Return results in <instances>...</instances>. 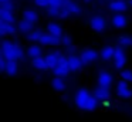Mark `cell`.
<instances>
[{
	"mask_svg": "<svg viewBox=\"0 0 132 122\" xmlns=\"http://www.w3.org/2000/svg\"><path fill=\"white\" fill-rule=\"evenodd\" d=\"M75 104L80 109L84 111H94L95 108L98 107V99L94 96V94L91 95L88 90L85 88H81V90L77 91L75 94Z\"/></svg>",
	"mask_w": 132,
	"mask_h": 122,
	"instance_id": "obj_1",
	"label": "cell"
},
{
	"mask_svg": "<svg viewBox=\"0 0 132 122\" xmlns=\"http://www.w3.org/2000/svg\"><path fill=\"white\" fill-rule=\"evenodd\" d=\"M2 55L6 57V60H20L23 58V50L17 43L3 41L2 43Z\"/></svg>",
	"mask_w": 132,
	"mask_h": 122,
	"instance_id": "obj_2",
	"label": "cell"
},
{
	"mask_svg": "<svg viewBox=\"0 0 132 122\" xmlns=\"http://www.w3.org/2000/svg\"><path fill=\"white\" fill-rule=\"evenodd\" d=\"M70 71H71V68H70V64H68V57H61L60 62L53 68L54 75L55 77H63V78L65 75H68Z\"/></svg>",
	"mask_w": 132,
	"mask_h": 122,
	"instance_id": "obj_3",
	"label": "cell"
},
{
	"mask_svg": "<svg viewBox=\"0 0 132 122\" xmlns=\"http://www.w3.org/2000/svg\"><path fill=\"white\" fill-rule=\"evenodd\" d=\"M126 62V54L123 51V47H117L115 48V54H114V65L117 68H122Z\"/></svg>",
	"mask_w": 132,
	"mask_h": 122,
	"instance_id": "obj_4",
	"label": "cell"
},
{
	"mask_svg": "<svg viewBox=\"0 0 132 122\" xmlns=\"http://www.w3.org/2000/svg\"><path fill=\"white\" fill-rule=\"evenodd\" d=\"M61 37L63 36H54L51 33H43L40 43L43 45H58L61 43Z\"/></svg>",
	"mask_w": 132,
	"mask_h": 122,
	"instance_id": "obj_5",
	"label": "cell"
},
{
	"mask_svg": "<svg viewBox=\"0 0 132 122\" xmlns=\"http://www.w3.org/2000/svg\"><path fill=\"white\" fill-rule=\"evenodd\" d=\"M117 94L121 96V98H131L132 96V91H131V88L128 87V82L125 81V79H122V81H119L118 82V85H117Z\"/></svg>",
	"mask_w": 132,
	"mask_h": 122,
	"instance_id": "obj_6",
	"label": "cell"
},
{
	"mask_svg": "<svg viewBox=\"0 0 132 122\" xmlns=\"http://www.w3.org/2000/svg\"><path fill=\"white\" fill-rule=\"evenodd\" d=\"M89 26L95 31H104L105 30V26H106V21L102 16H94L89 20Z\"/></svg>",
	"mask_w": 132,
	"mask_h": 122,
	"instance_id": "obj_7",
	"label": "cell"
},
{
	"mask_svg": "<svg viewBox=\"0 0 132 122\" xmlns=\"http://www.w3.org/2000/svg\"><path fill=\"white\" fill-rule=\"evenodd\" d=\"M109 88H106V87H102V85H98L97 88L94 90V96L98 99V101H102V102H105L106 99L109 98Z\"/></svg>",
	"mask_w": 132,
	"mask_h": 122,
	"instance_id": "obj_8",
	"label": "cell"
},
{
	"mask_svg": "<svg viewBox=\"0 0 132 122\" xmlns=\"http://www.w3.org/2000/svg\"><path fill=\"white\" fill-rule=\"evenodd\" d=\"M81 60L84 61V64H89V62L95 61L98 57V53L95 50H91V48H85V50L81 53Z\"/></svg>",
	"mask_w": 132,
	"mask_h": 122,
	"instance_id": "obj_9",
	"label": "cell"
},
{
	"mask_svg": "<svg viewBox=\"0 0 132 122\" xmlns=\"http://www.w3.org/2000/svg\"><path fill=\"white\" fill-rule=\"evenodd\" d=\"M68 64H70L71 71H80L81 68H82L84 61L81 60V57H77V55H74V54H70L68 55Z\"/></svg>",
	"mask_w": 132,
	"mask_h": 122,
	"instance_id": "obj_10",
	"label": "cell"
},
{
	"mask_svg": "<svg viewBox=\"0 0 132 122\" xmlns=\"http://www.w3.org/2000/svg\"><path fill=\"white\" fill-rule=\"evenodd\" d=\"M61 57H63V55H61L58 51H53V53L47 54V55H46V61H47V64H48V67L50 68H54L55 65L60 62Z\"/></svg>",
	"mask_w": 132,
	"mask_h": 122,
	"instance_id": "obj_11",
	"label": "cell"
},
{
	"mask_svg": "<svg viewBox=\"0 0 132 122\" xmlns=\"http://www.w3.org/2000/svg\"><path fill=\"white\" fill-rule=\"evenodd\" d=\"M16 33V27L13 23H7L0 20V34L2 36H7V34H14Z\"/></svg>",
	"mask_w": 132,
	"mask_h": 122,
	"instance_id": "obj_12",
	"label": "cell"
},
{
	"mask_svg": "<svg viewBox=\"0 0 132 122\" xmlns=\"http://www.w3.org/2000/svg\"><path fill=\"white\" fill-rule=\"evenodd\" d=\"M111 84H112V75L109 72H106V71H101L100 75H98V85L109 88Z\"/></svg>",
	"mask_w": 132,
	"mask_h": 122,
	"instance_id": "obj_13",
	"label": "cell"
},
{
	"mask_svg": "<svg viewBox=\"0 0 132 122\" xmlns=\"http://www.w3.org/2000/svg\"><path fill=\"white\" fill-rule=\"evenodd\" d=\"M126 7H128V4H126L125 0H112V2L109 3V9H111L112 11H117V13L125 11Z\"/></svg>",
	"mask_w": 132,
	"mask_h": 122,
	"instance_id": "obj_14",
	"label": "cell"
},
{
	"mask_svg": "<svg viewBox=\"0 0 132 122\" xmlns=\"http://www.w3.org/2000/svg\"><path fill=\"white\" fill-rule=\"evenodd\" d=\"M112 26L114 27H117V28H123L126 26V23H128V19H126L123 14H121V13H118V14H115L114 17H112Z\"/></svg>",
	"mask_w": 132,
	"mask_h": 122,
	"instance_id": "obj_15",
	"label": "cell"
},
{
	"mask_svg": "<svg viewBox=\"0 0 132 122\" xmlns=\"http://www.w3.org/2000/svg\"><path fill=\"white\" fill-rule=\"evenodd\" d=\"M33 65H34L37 70H48V64H47L46 61V57H36V58H33Z\"/></svg>",
	"mask_w": 132,
	"mask_h": 122,
	"instance_id": "obj_16",
	"label": "cell"
},
{
	"mask_svg": "<svg viewBox=\"0 0 132 122\" xmlns=\"http://www.w3.org/2000/svg\"><path fill=\"white\" fill-rule=\"evenodd\" d=\"M17 62H16V60H7V65H6V71L4 72L7 74V75H16L17 74Z\"/></svg>",
	"mask_w": 132,
	"mask_h": 122,
	"instance_id": "obj_17",
	"label": "cell"
},
{
	"mask_svg": "<svg viewBox=\"0 0 132 122\" xmlns=\"http://www.w3.org/2000/svg\"><path fill=\"white\" fill-rule=\"evenodd\" d=\"M64 6L71 11V14H77V16H78V14H81V7L77 4V3L72 2V0H65Z\"/></svg>",
	"mask_w": 132,
	"mask_h": 122,
	"instance_id": "obj_18",
	"label": "cell"
},
{
	"mask_svg": "<svg viewBox=\"0 0 132 122\" xmlns=\"http://www.w3.org/2000/svg\"><path fill=\"white\" fill-rule=\"evenodd\" d=\"M0 20L7 23H14V16H13V11L4 10V9H0Z\"/></svg>",
	"mask_w": 132,
	"mask_h": 122,
	"instance_id": "obj_19",
	"label": "cell"
},
{
	"mask_svg": "<svg viewBox=\"0 0 132 122\" xmlns=\"http://www.w3.org/2000/svg\"><path fill=\"white\" fill-rule=\"evenodd\" d=\"M114 54H115V48L111 47V45H106V47H104L102 51H101V57H102L104 60H111V58H114Z\"/></svg>",
	"mask_w": 132,
	"mask_h": 122,
	"instance_id": "obj_20",
	"label": "cell"
},
{
	"mask_svg": "<svg viewBox=\"0 0 132 122\" xmlns=\"http://www.w3.org/2000/svg\"><path fill=\"white\" fill-rule=\"evenodd\" d=\"M47 30H48V33L54 34V36H61V33H63L60 24H57V23H54V21L48 23V26H47Z\"/></svg>",
	"mask_w": 132,
	"mask_h": 122,
	"instance_id": "obj_21",
	"label": "cell"
},
{
	"mask_svg": "<svg viewBox=\"0 0 132 122\" xmlns=\"http://www.w3.org/2000/svg\"><path fill=\"white\" fill-rule=\"evenodd\" d=\"M51 84H53V88L57 90V91H63L64 88H65V82H64L63 77H55L51 81Z\"/></svg>",
	"mask_w": 132,
	"mask_h": 122,
	"instance_id": "obj_22",
	"label": "cell"
},
{
	"mask_svg": "<svg viewBox=\"0 0 132 122\" xmlns=\"http://www.w3.org/2000/svg\"><path fill=\"white\" fill-rule=\"evenodd\" d=\"M19 28H20L23 33H30V31L33 30V23L29 21V20H26V19H23L19 23Z\"/></svg>",
	"mask_w": 132,
	"mask_h": 122,
	"instance_id": "obj_23",
	"label": "cell"
},
{
	"mask_svg": "<svg viewBox=\"0 0 132 122\" xmlns=\"http://www.w3.org/2000/svg\"><path fill=\"white\" fill-rule=\"evenodd\" d=\"M27 54H29L31 58H36V57H41V47L40 45H30L29 47V51H27Z\"/></svg>",
	"mask_w": 132,
	"mask_h": 122,
	"instance_id": "obj_24",
	"label": "cell"
},
{
	"mask_svg": "<svg viewBox=\"0 0 132 122\" xmlns=\"http://www.w3.org/2000/svg\"><path fill=\"white\" fill-rule=\"evenodd\" d=\"M24 19L29 20V21H31L33 24H34V23L37 21L38 16H37V13H36L34 10H26L24 11Z\"/></svg>",
	"mask_w": 132,
	"mask_h": 122,
	"instance_id": "obj_25",
	"label": "cell"
},
{
	"mask_svg": "<svg viewBox=\"0 0 132 122\" xmlns=\"http://www.w3.org/2000/svg\"><path fill=\"white\" fill-rule=\"evenodd\" d=\"M41 36H43V33H41L40 30H34V31H30L29 33L27 40H30V41H40Z\"/></svg>",
	"mask_w": 132,
	"mask_h": 122,
	"instance_id": "obj_26",
	"label": "cell"
},
{
	"mask_svg": "<svg viewBox=\"0 0 132 122\" xmlns=\"http://www.w3.org/2000/svg\"><path fill=\"white\" fill-rule=\"evenodd\" d=\"M119 45H121V47H131V45H132V37L121 36L119 37Z\"/></svg>",
	"mask_w": 132,
	"mask_h": 122,
	"instance_id": "obj_27",
	"label": "cell"
},
{
	"mask_svg": "<svg viewBox=\"0 0 132 122\" xmlns=\"http://www.w3.org/2000/svg\"><path fill=\"white\" fill-rule=\"evenodd\" d=\"M47 14L50 17H60V7H51V6H48Z\"/></svg>",
	"mask_w": 132,
	"mask_h": 122,
	"instance_id": "obj_28",
	"label": "cell"
},
{
	"mask_svg": "<svg viewBox=\"0 0 132 122\" xmlns=\"http://www.w3.org/2000/svg\"><path fill=\"white\" fill-rule=\"evenodd\" d=\"M0 3H2L0 9H4V10H9V11L14 10V4L12 3V0H7V2H0Z\"/></svg>",
	"mask_w": 132,
	"mask_h": 122,
	"instance_id": "obj_29",
	"label": "cell"
},
{
	"mask_svg": "<svg viewBox=\"0 0 132 122\" xmlns=\"http://www.w3.org/2000/svg\"><path fill=\"white\" fill-rule=\"evenodd\" d=\"M121 77H122V79H125L126 82H132V71L131 70H123L122 72H121Z\"/></svg>",
	"mask_w": 132,
	"mask_h": 122,
	"instance_id": "obj_30",
	"label": "cell"
},
{
	"mask_svg": "<svg viewBox=\"0 0 132 122\" xmlns=\"http://www.w3.org/2000/svg\"><path fill=\"white\" fill-rule=\"evenodd\" d=\"M64 3H65V0H48V6H51V7H63Z\"/></svg>",
	"mask_w": 132,
	"mask_h": 122,
	"instance_id": "obj_31",
	"label": "cell"
},
{
	"mask_svg": "<svg viewBox=\"0 0 132 122\" xmlns=\"http://www.w3.org/2000/svg\"><path fill=\"white\" fill-rule=\"evenodd\" d=\"M68 16H71V11H70L65 6H63V7L60 9V19H67Z\"/></svg>",
	"mask_w": 132,
	"mask_h": 122,
	"instance_id": "obj_32",
	"label": "cell"
},
{
	"mask_svg": "<svg viewBox=\"0 0 132 122\" xmlns=\"http://www.w3.org/2000/svg\"><path fill=\"white\" fill-rule=\"evenodd\" d=\"M61 43H63L65 47H70V45H71V37L70 36H63L61 37Z\"/></svg>",
	"mask_w": 132,
	"mask_h": 122,
	"instance_id": "obj_33",
	"label": "cell"
},
{
	"mask_svg": "<svg viewBox=\"0 0 132 122\" xmlns=\"http://www.w3.org/2000/svg\"><path fill=\"white\" fill-rule=\"evenodd\" d=\"M36 4L40 6V7H46V6H48V0H34Z\"/></svg>",
	"mask_w": 132,
	"mask_h": 122,
	"instance_id": "obj_34",
	"label": "cell"
},
{
	"mask_svg": "<svg viewBox=\"0 0 132 122\" xmlns=\"http://www.w3.org/2000/svg\"><path fill=\"white\" fill-rule=\"evenodd\" d=\"M0 2H7V0H0Z\"/></svg>",
	"mask_w": 132,
	"mask_h": 122,
	"instance_id": "obj_35",
	"label": "cell"
}]
</instances>
